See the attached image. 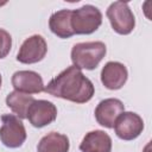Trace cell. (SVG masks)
Returning a JSON list of instances; mask_svg holds the SVG:
<instances>
[{
	"label": "cell",
	"instance_id": "cell-1",
	"mask_svg": "<svg viewBox=\"0 0 152 152\" xmlns=\"http://www.w3.org/2000/svg\"><path fill=\"white\" fill-rule=\"evenodd\" d=\"M44 91L71 102L86 103L93 97L95 89L82 70L71 65L44 86Z\"/></svg>",
	"mask_w": 152,
	"mask_h": 152
},
{
	"label": "cell",
	"instance_id": "cell-2",
	"mask_svg": "<svg viewBox=\"0 0 152 152\" xmlns=\"http://www.w3.org/2000/svg\"><path fill=\"white\" fill-rule=\"evenodd\" d=\"M107 52L106 45L102 42L77 43L71 50V61L74 66L78 69L93 70L102 61Z\"/></svg>",
	"mask_w": 152,
	"mask_h": 152
},
{
	"label": "cell",
	"instance_id": "cell-3",
	"mask_svg": "<svg viewBox=\"0 0 152 152\" xmlns=\"http://www.w3.org/2000/svg\"><path fill=\"white\" fill-rule=\"evenodd\" d=\"M102 24V13L93 5H84L71 11V27L74 34H90Z\"/></svg>",
	"mask_w": 152,
	"mask_h": 152
},
{
	"label": "cell",
	"instance_id": "cell-4",
	"mask_svg": "<svg viewBox=\"0 0 152 152\" xmlns=\"http://www.w3.org/2000/svg\"><path fill=\"white\" fill-rule=\"evenodd\" d=\"M2 125L0 127V140L10 148L20 147L26 140V129L23 121L13 114H4L1 116Z\"/></svg>",
	"mask_w": 152,
	"mask_h": 152
},
{
	"label": "cell",
	"instance_id": "cell-5",
	"mask_svg": "<svg viewBox=\"0 0 152 152\" xmlns=\"http://www.w3.org/2000/svg\"><path fill=\"white\" fill-rule=\"evenodd\" d=\"M113 30L119 34H129L134 26L135 19L127 2L115 1L109 5L106 12Z\"/></svg>",
	"mask_w": 152,
	"mask_h": 152
},
{
	"label": "cell",
	"instance_id": "cell-6",
	"mask_svg": "<svg viewBox=\"0 0 152 152\" xmlns=\"http://www.w3.org/2000/svg\"><path fill=\"white\" fill-rule=\"evenodd\" d=\"M115 134L122 140H133L140 135L144 129V121L141 116L134 112H122L115 124Z\"/></svg>",
	"mask_w": 152,
	"mask_h": 152
},
{
	"label": "cell",
	"instance_id": "cell-7",
	"mask_svg": "<svg viewBox=\"0 0 152 152\" xmlns=\"http://www.w3.org/2000/svg\"><path fill=\"white\" fill-rule=\"evenodd\" d=\"M46 51L48 45L45 39L39 34H33L21 44L17 55V61L24 64L38 63L45 57Z\"/></svg>",
	"mask_w": 152,
	"mask_h": 152
},
{
	"label": "cell",
	"instance_id": "cell-8",
	"mask_svg": "<svg viewBox=\"0 0 152 152\" xmlns=\"http://www.w3.org/2000/svg\"><path fill=\"white\" fill-rule=\"evenodd\" d=\"M57 118L56 106L46 100H34L28 107L26 119L33 127L42 128L50 125Z\"/></svg>",
	"mask_w": 152,
	"mask_h": 152
},
{
	"label": "cell",
	"instance_id": "cell-9",
	"mask_svg": "<svg viewBox=\"0 0 152 152\" xmlns=\"http://www.w3.org/2000/svg\"><path fill=\"white\" fill-rule=\"evenodd\" d=\"M122 112H125L124 103L119 99L109 97L102 100L97 104L95 108V118L101 126L106 128H113L118 116Z\"/></svg>",
	"mask_w": 152,
	"mask_h": 152
},
{
	"label": "cell",
	"instance_id": "cell-10",
	"mask_svg": "<svg viewBox=\"0 0 152 152\" xmlns=\"http://www.w3.org/2000/svg\"><path fill=\"white\" fill-rule=\"evenodd\" d=\"M12 86L17 91L25 94H38L44 90L42 76L31 70L15 71L12 76Z\"/></svg>",
	"mask_w": 152,
	"mask_h": 152
},
{
	"label": "cell",
	"instance_id": "cell-11",
	"mask_svg": "<svg viewBox=\"0 0 152 152\" xmlns=\"http://www.w3.org/2000/svg\"><path fill=\"white\" fill-rule=\"evenodd\" d=\"M128 77L126 66L120 62H108L101 70V82L110 90L122 88Z\"/></svg>",
	"mask_w": 152,
	"mask_h": 152
},
{
	"label": "cell",
	"instance_id": "cell-12",
	"mask_svg": "<svg viewBox=\"0 0 152 152\" xmlns=\"http://www.w3.org/2000/svg\"><path fill=\"white\" fill-rule=\"evenodd\" d=\"M81 152H110L112 139L101 129H95L84 135L80 144Z\"/></svg>",
	"mask_w": 152,
	"mask_h": 152
},
{
	"label": "cell",
	"instance_id": "cell-13",
	"mask_svg": "<svg viewBox=\"0 0 152 152\" xmlns=\"http://www.w3.org/2000/svg\"><path fill=\"white\" fill-rule=\"evenodd\" d=\"M49 27L53 34L62 39L74 36V31L71 27V11L61 10L55 12L50 17Z\"/></svg>",
	"mask_w": 152,
	"mask_h": 152
},
{
	"label": "cell",
	"instance_id": "cell-14",
	"mask_svg": "<svg viewBox=\"0 0 152 152\" xmlns=\"http://www.w3.org/2000/svg\"><path fill=\"white\" fill-rule=\"evenodd\" d=\"M70 147L69 138L57 132H50L38 142V152H68Z\"/></svg>",
	"mask_w": 152,
	"mask_h": 152
},
{
	"label": "cell",
	"instance_id": "cell-15",
	"mask_svg": "<svg viewBox=\"0 0 152 152\" xmlns=\"http://www.w3.org/2000/svg\"><path fill=\"white\" fill-rule=\"evenodd\" d=\"M34 101V97L30 94L20 93V91H12L6 96V104L13 113L17 114L19 119H26V114L28 107Z\"/></svg>",
	"mask_w": 152,
	"mask_h": 152
},
{
	"label": "cell",
	"instance_id": "cell-16",
	"mask_svg": "<svg viewBox=\"0 0 152 152\" xmlns=\"http://www.w3.org/2000/svg\"><path fill=\"white\" fill-rule=\"evenodd\" d=\"M11 46H12V37H11V34L6 30L0 28V59L5 58L10 53Z\"/></svg>",
	"mask_w": 152,
	"mask_h": 152
},
{
	"label": "cell",
	"instance_id": "cell-17",
	"mask_svg": "<svg viewBox=\"0 0 152 152\" xmlns=\"http://www.w3.org/2000/svg\"><path fill=\"white\" fill-rule=\"evenodd\" d=\"M0 87H1V75H0Z\"/></svg>",
	"mask_w": 152,
	"mask_h": 152
}]
</instances>
